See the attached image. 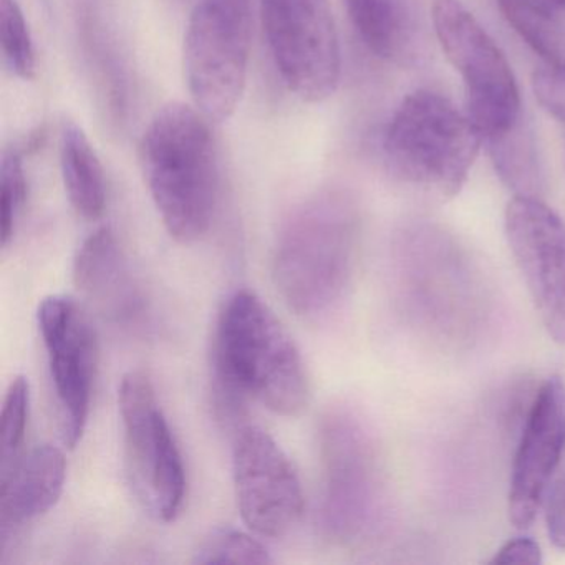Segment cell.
I'll return each instance as SVG.
<instances>
[{
  "mask_svg": "<svg viewBox=\"0 0 565 565\" xmlns=\"http://www.w3.org/2000/svg\"><path fill=\"white\" fill-rule=\"evenodd\" d=\"M359 233L355 201L339 190L307 198L284 221L273 276L297 316L319 319L345 299L355 273Z\"/></svg>",
  "mask_w": 565,
  "mask_h": 565,
  "instance_id": "1",
  "label": "cell"
},
{
  "mask_svg": "<svg viewBox=\"0 0 565 565\" xmlns=\"http://www.w3.org/2000/svg\"><path fill=\"white\" fill-rule=\"evenodd\" d=\"M140 164L171 237L194 243L210 231L220 200V161L210 120L190 105H164L145 128Z\"/></svg>",
  "mask_w": 565,
  "mask_h": 565,
  "instance_id": "2",
  "label": "cell"
},
{
  "mask_svg": "<svg viewBox=\"0 0 565 565\" xmlns=\"http://www.w3.org/2000/svg\"><path fill=\"white\" fill-rule=\"evenodd\" d=\"M214 366L231 405L249 398L282 416L299 415L309 405V376L299 349L250 290H237L221 309Z\"/></svg>",
  "mask_w": 565,
  "mask_h": 565,
  "instance_id": "3",
  "label": "cell"
},
{
  "mask_svg": "<svg viewBox=\"0 0 565 565\" xmlns=\"http://www.w3.org/2000/svg\"><path fill=\"white\" fill-rule=\"evenodd\" d=\"M482 138L468 115L433 90H416L399 104L383 135V158L393 177L455 198L465 186Z\"/></svg>",
  "mask_w": 565,
  "mask_h": 565,
  "instance_id": "4",
  "label": "cell"
},
{
  "mask_svg": "<svg viewBox=\"0 0 565 565\" xmlns=\"http://www.w3.org/2000/svg\"><path fill=\"white\" fill-rule=\"evenodd\" d=\"M250 0H198L184 34L183 65L194 107L224 121L239 107L250 58Z\"/></svg>",
  "mask_w": 565,
  "mask_h": 565,
  "instance_id": "5",
  "label": "cell"
},
{
  "mask_svg": "<svg viewBox=\"0 0 565 565\" xmlns=\"http://www.w3.org/2000/svg\"><path fill=\"white\" fill-rule=\"evenodd\" d=\"M399 289L425 329L456 340L478 313V287L455 241L438 227L409 224L396 237Z\"/></svg>",
  "mask_w": 565,
  "mask_h": 565,
  "instance_id": "6",
  "label": "cell"
},
{
  "mask_svg": "<svg viewBox=\"0 0 565 565\" xmlns=\"http://www.w3.org/2000/svg\"><path fill=\"white\" fill-rule=\"evenodd\" d=\"M118 406L131 491L151 518L174 521L186 498V469L153 383L145 373L130 372L121 379Z\"/></svg>",
  "mask_w": 565,
  "mask_h": 565,
  "instance_id": "7",
  "label": "cell"
},
{
  "mask_svg": "<svg viewBox=\"0 0 565 565\" xmlns=\"http://www.w3.org/2000/svg\"><path fill=\"white\" fill-rule=\"evenodd\" d=\"M320 524L332 541L365 539L382 512V476L372 436L353 413L339 409L323 419Z\"/></svg>",
  "mask_w": 565,
  "mask_h": 565,
  "instance_id": "8",
  "label": "cell"
},
{
  "mask_svg": "<svg viewBox=\"0 0 565 565\" xmlns=\"http://www.w3.org/2000/svg\"><path fill=\"white\" fill-rule=\"evenodd\" d=\"M436 38L461 75L466 111L482 141L522 120L521 95L508 58L478 19L459 0H435Z\"/></svg>",
  "mask_w": 565,
  "mask_h": 565,
  "instance_id": "9",
  "label": "cell"
},
{
  "mask_svg": "<svg viewBox=\"0 0 565 565\" xmlns=\"http://www.w3.org/2000/svg\"><path fill=\"white\" fill-rule=\"evenodd\" d=\"M260 21L284 85L307 104L332 97L342 54L330 0H260Z\"/></svg>",
  "mask_w": 565,
  "mask_h": 565,
  "instance_id": "10",
  "label": "cell"
},
{
  "mask_svg": "<svg viewBox=\"0 0 565 565\" xmlns=\"http://www.w3.org/2000/svg\"><path fill=\"white\" fill-rule=\"evenodd\" d=\"M57 399L62 439L75 448L87 428L98 366V343L90 319L74 299L51 296L38 312Z\"/></svg>",
  "mask_w": 565,
  "mask_h": 565,
  "instance_id": "11",
  "label": "cell"
},
{
  "mask_svg": "<svg viewBox=\"0 0 565 565\" xmlns=\"http://www.w3.org/2000/svg\"><path fill=\"white\" fill-rule=\"evenodd\" d=\"M233 471L237 505L250 531L277 539L299 522L302 484L289 456L269 433L256 425L237 426Z\"/></svg>",
  "mask_w": 565,
  "mask_h": 565,
  "instance_id": "12",
  "label": "cell"
},
{
  "mask_svg": "<svg viewBox=\"0 0 565 565\" xmlns=\"http://www.w3.org/2000/svg\"><path fill=\"white\" fill-rule=\"evenodd\" d=\"M504 231L535 310L551 339L565 345V223L541 198L514 196Z\"/></svg>",
  "mask_w": 565,
  "mask_h": 565,
  "instance_id": "13",
  "label": "cell"
},
{
  "mask_svg": "<svg viewBox=\"0 0 565 565\" xmlns=\"http://www.w3.org/2000/svg\"><path fill=\"white\" fill-rule=\"evenodd\" d=\"M78 57L98 110L111 128L130 124L137 78L118 0H64Z\"/></svg>",
  "mask_w": 565,
  "mask_h": 565,
  "instance_id": "14",
  "label": "cell"
},
{
  "mask_svg": "<svg viewBox=\"0 0 565 565\" xmlns=\"http://www.w3.org/2000/svg\"><path fill=\"white\" fill-rule=\"evenodd\" d=\"M565 451V383L551 376L535 395L512 462L509 521L534 522Z\"/></svg>",
  "mask_w": 565,
  "mask_h": 565,
  "instance_id": "15",
  "label": "cell"
},
{
  "mask_svg": "<svg viewBox=\"0 0 565 565\" xmlns=\"http://www.w3.org/2000/svg\"><path fill=\"white\" fill-rule=\"evenodd\" d=\"M67 461L64 452L51 445L35 446L2 468L0 479V541L9 539L51 511L65 488Z\"/></svg>",
  "mask_w": 565,
  "mask_h": 565,
  "instance_id": "16",
  "label": "cell"
},
{
  "mask_svg": "<svg viewBox=\"0 0 565 565\" xmlns=\"http://www.w3.org/2000/svg\"><path fill=\"white\" fill-rule=\"evenodd\" d=\"M77 289L117 323L137 322L143 312L140 289L110 227L87 237L74 263Z\"/></svg>",
  "mask_w": 565,
  "mask_h": 565,
  "instance_id": "17",
  "label": "cell"
},
{
  "mask_svg": "<svg viewBox=\"0 0 565 565\" xmlns=\"http://www.w3.org/2000/svg\"><path fill=\"white\" fill-rule=\"evenodd\" d=\"M362 44L375 57L413 67L425 57V35L408 0H345Z\"/></svg>",
  "mask_w": 565,
  "mask_h": 565,
  "instance_id": "18",
  "label": "cell"
},
{
  "mask_svg": "<svg viewBox=\"0 0 565 565\" xmlns=\"http://www.w3.org/2000/svg\"><path fill=\"white\" fill-rule=\"evenodd\" d=\"M61 168L74 210L88 221L102 217L107 206L105 170L87 134L75 121L62 125Z\"/></svg>",
  "mask_w": 565,
  "mask_h": 565,
  "instance_id": "19",
  "label": "cell"
},
{
  "mask_svg": "<svg viewBox=\"0 0 565 565\" xmlns=\"http://www.w3.org/2000/svg\"><path fill=\"white\" fill-rule=\"evenodd\" d=\"M498 4L545 67L565 77V0H499Z\"/></svg>",
  "mask_w": 565,
  "mask_h": 565,
  "instance_id": "20",
  "label": "cell"
},
{
  "mask_svg": "<svg viewBox=\"0 0 565 565\" xmlns=\"http://www.w3.org/2000/svg\"><path fill=\"white\" fill-rule=\"evenodd\" d=\"M489 157L502 183L514 196L541 198L545 180L534 135L524 120L514 128L486 140Z\"/></svg>",
  "mask_w": 565,
  "mask_h": 565,
  "instance_id": "21",
  "label": "cell"
},
{
  "mask_svg": "<svg viewBox=\"0 0 565 565\" xmlns=\"http://www.w3.org/2000/svg\"><path fill=\"white\" fill-rule=\"evenodd\" d=\"M0 45L8 71L21 81H32L38 72V54L19 0H0Z\"/></svg>",
  "mask_w": 565,
  "mask_h": 565,
  "instance_id": "22",
  "label": "cell"
},
{
  "mask_svg": "<svg viewBox=\"0 0 565 565\" xmlns=\"http://www.w3.org/2000/svg\"><path fill=\"white\" fill-rule=\"evenodd\" d=\"M28 203V178L18 148H6L0 164V237L8 247Z\"/></svg>",
  "mask_w": 565,
  "mask_h": 565,
  "instance_id": "23",
  "label": "cell"
},
{
  "mask_svg": "<svg viewBox=\"0 0 565 565\" xmlns=\"http://www.w3.org/2000/svg\"><path fill=\"white\" fill-rule=\"evenodd\" d=\"M196 564H273L269 551L257 539L234 529L213 532L194 554Z\"/></svg>",
  "mask_w": 565,
  "mask_h": 565,
  "instance_id": "24",
  "label": "cell"
},
{
  "mask_svg": "<svg viewBox=\"0 0 565 565\" xmlns=\"http://www.w3.org/2000/svg\"><path fill=\"white\" fill-rule=\"evenodd\" d=\"M31 412V383L24 375L15 376L9 385L2 406V468L22 455Z\"/></svg>",
  "mask_w": 565,
  "mask_h": 565,
  "instance_id": "25",
  "label": "cell"
},
{
  "mask_svg": "<svg viewBox=\"0 0 565 565\" xmlns=\"http://www.w3.org/2000/svg\"><path fill=\"white\" fill-rule=\"evenodd\" d=\"M532 85L542 107L565 127V77L544 67L535 72Z\"/></svg>",
  "mask_w": 565,
  "mask_h": 565,
  "instance_id": "26",
  "label": "cell"
},
{
  "mask_svg": "<svg viewBox=\"0 0 565 565\" xmlns=\"http://www.w3.org/2000/svg\"><path fill=\"white\" fill-rule=\"evenodd\" d=\"M545 522L552 544L565 551V475L548 488Z\"/></svg>",
  "mask_w": 565,
  "mask_h": 565,
  "instance_id": "27",
  "label": "cell"
},
{
  "mask_svg": "<svg viewBox=\"0 0 565 565\" xmlns=\"http://www.w3.org/2000/svg\"><path fill=\"white\" fill-rule=\"evenodd\" d=\"M541 562V545L534 539L518 537L505 542L489 564L539 565Z\"/></svg>",
  "mask_w": 565,
  "mask_h": 565,
  "instance_id": "28",
  "label": "cell"
}]
</instances>
